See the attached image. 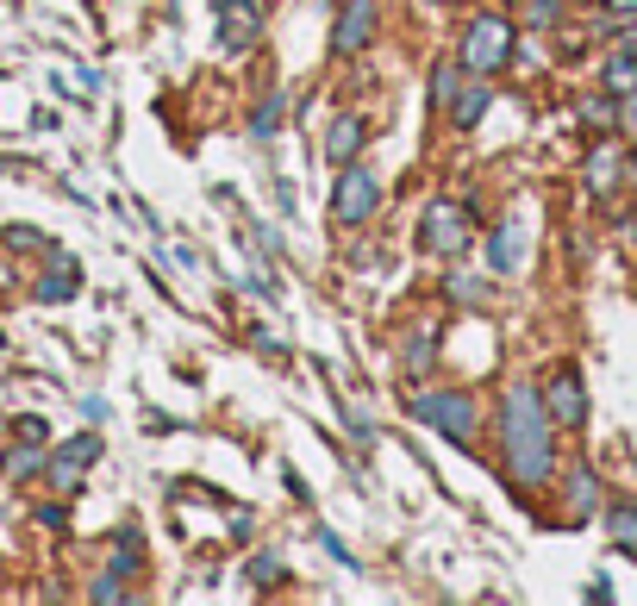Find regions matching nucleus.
Here are the masks:
<instances>
[{"instance_id":"obj_23","label":"nucleus","mask_w":637,"mask_h":606,"mask_svg":"<svg viewBox=\"0 0 637 606\" xmlns=\"http://www.w3.org/2000/svg\"><path fill=\"white\" fill-rule=\"evenodd\" d=\"M526 13H531V26H538V32H550V26H557V0H526Z\"/></svg>"},{"instance_id":"obj_29","label":"nucleus","mask_w":637,"mask_h":606,"mask_svg":"<svg viewBox=\"0 0 637 606\" xmlns=\"http://www.w3.org/2000/svg\"><path fill=\"white\" fill-rule=\"evenodd\" d=\"M144 431H157V438H163V431H176V419H169V413H144Z\"/></svg>"},{"instance_id":"obj_15","label":"nucleus","mask_w":637,"mask_h":606,"mask_svg":"<svg viewBox=\"0 0 637 606\" xmlns=\"http://www.w3.org/2000/svg\"><path fill=\"white\" fill-rule=\"evenodd\" d=\"M481 113H488V88H481V81H476V88H462V95H450V126L469 131Z\"/></svg>"},{"instance_id":"obj_31","label":"nucleus","mask_w":637,"mask_h":606,"mask_svg":"<svg viewBox=\"0 0 637 606\" xmlns=\"http://www.w3.org/2000/svg\"><path fill=\"white\" fill-rule=\"evenodd\" d=\"M625 225H631V244H637V219H625Z\"/></svg>"},{"instance_id":"obj_6","label":"nucleus","mask_w":637,"mask_h":606,"mask_svg":"<svg viewBox=\"0 0 637 606\" xmlns=\"http://www.w3.org/2000/svg\"><path fill=\"white\" fill-rule=\"evenodd\" d=\"M95 457H100V438H95V431H81V438L57 444V450L45 457V463H50V481H57L63 495H76V488H81V469L95 463Z\"/></svg>"},{"instance_id":"obj_13","label":"nucleus","mask_w":637,"mask_h":606,"mask_svg":"<svg viewBox=\"0 0 637 606\" xmlns=\"http://www.w3.org/2000/svg\"><path fill=\"white\" fill-rule=\"evenodd\" d=\"M363 138H369V126H363V119H351V113H344V119H332V131H325V157H332L337 169H344V163H356V150H363Z\"/></svg>"},{"instance_id":"obj_10","label":"nucleus","mask_w":637,"mask_h":606,"mask_svg":"<svg viewBox=\"0 0 637 606\" xmlns=\"http://www.w3.org/2000/svg\"><path fill=\"white\" fill-rule=\"evenodd\" d=\"M32 294H38L45 306H63V301H76V294H81V270L69 263L63 251H50V270L38 275V287H32Z\"/></svg>"},{"instance_id":"obj_4","label":"nucleus","mask_w":637,"mask_h":606,"mask_svg":"<svg viewBox=\"0 0 637 606\" xmlns=\"http://www.w3.org/2000/svg\"><path fill=\"white\" fill-rule=\"evenodd\" d=\"M375 207H382V188H375V176H369V169H356V163H344L337 194H332V219H337V225H363Z\"/></svg>"},{"instance_id":"obj_30","label":"nucleus","mask_w":637,"mask_h":606,"mask_svg":"<svg viewBox=\"0 0 637 606\" xmlns=\"http://www.w3.org/2000/svg\"><path fill=\"white\" fill-rule=\"evenodd\" d=\"M606 13H612V19H631V13H637V0H606Z\"/></svg>"},{"instance_id":"obj_16","label":"nucleus","mask_w":637,"mask_h":606,"mask_svg":"<svg viewBox=\"0 0 637 606\" xmlns=\"http://www.w3.org/2000/svg\"><path fill=\"white\" fill-rule=\"evenodd\" d=\"M431 325H419L413 332V344H406V351H400V363H406V375H431Z\"/></svg>"},{"instance_id":"obj_22","label":"nucleus","mask_w":637,"mask_h":606,"mask_svg":"<svg viewBox=\"0 0 637 606\" xmlns=\"http://www.w3.org/2000/svg\"><path fill=\"white\" fill-rule=\"evenodd\" d=\"M282 575H287V569H282L275 557H256V563H251V581H256V588H275Z\"/></svg>"},{"instance_id":"obj_27","label":"nucleus","mask_w":637,"mask_h":606,"mask_svg":"<svg viewBox=\"0 0 637 606\" xmlns=\"http://www.w3.org/2000/svg\"><path fill=\"white\" fill-rule=\"evenodd\" d=\"M457 63H444V69H438V81H431V95H438V100H450V95H457Z\"/></svg>"},{"instance_id":"obj_7","label":"nucleus","mask_w":637,"mask_h":606,"mask_svg":"<svg viewBox=\"0 0 637 606\" xmlns=\"http://www.w3.org/2000/svg\"><path fill=\"white\" fill-rule=\"evenodd\" d=\"M462 244H469V207H457V201H438V207L425 213V251L457 256Z\"/></svg>"},{"instance_id":"obj_21","label":"nucleus","mask_w":637,"mask_h":606,"mask_svg":"<svg viewBox=\"0 0 637 606\" xmlns=\"http://www.w3.org/2000/svg\"><path fill=\"white\" fill-rule=\"evenodd\" d=\"M0 238H7V251H50V244L38 238L32 225H7V232H0Z\"/></svg>"},{"instance_id":"obj_20","label":"nucleus","mask_w":637,"mask_h":606,"mask_svg":"<svg viewBox=\"0 0 637 606\" xmlns=\"http://www.w3.org/2000/svg\"><path fill=\"white\" fill-rule=\"evenodd\" d=\"M569 507L594 512V476H588V469H575V476H569Z\"/></svg>"},{"instance_id":"obj_5","label":"nucleus","mask_w":637,"mask_h":606,"mask_svg":"<svg viewBox=\"0 0 637 606\" xmlns=\"http://www.w3.org/2000/svg\"><path fill=\"white\" fill-rule=\"evenodd\" d=\"M543 413H550V426H581L588 419V388H581L575 369H557L543 382Z\"/></svg>"},{"instance_id":"obj_11","label":"nucleus","mask_w":637,"mask_h":606,"mask_svg":"<svg viewBox=\"0 0 637 606\" xmlns=\"http://www.w3.org/2000/svg\"><path fill=\"white\" fill-rule=\"evenodd\" d=\"M581 176H588L594 194H612V188H619V176H625V150H619V144H594Z\"/></svg>"},{"instance_id":"obj_28","label":"nucleus","mask_w":637,"mask_h":606,"mask_svg":"<svg viewBox=\"0 0 637 606\" xmlns=\"http://www.w3.org/2000/svg\"><path fill=\"white\" fill-rule=\"evenodd\" d=\"M38 526H50V531H63V526H69V507H45V512H38Z\"/></svg>"},{"instance_id":"obj_25","label":"nucleus","mask_w":637,"mask_h":606,"mask_svg":"<svg viewBox=\"0 0 637 606\" xmlns=\"http://www.w3.org/2000/svg\"><path fill=\"white\" fill-rule=\"evenodd\" d=\"M619 131L637 144V88H631V95H619Z\"/></svg>"},{"instance_id":"obj_32","label":"nucleus","mask_w":637,"mask_h":606,"mask_svg":"<svg viewBox=\"0 0 637 606\" xmlns=\"http://www.w3.org/2000/svg\"><path fill=\"white\" fill-rule=\"evenodd\" d=\"M0 431H7V426H0Z\"/></svg>"},{"instance_id":"obj_8","label":"nucleus","mask_w":637,"mask_h":606,"mask_svg":"<svg viewBox=\"0 0 637 606\" xmlns=\"http://www.w3.org/2000/svg\"><path fill=\"white\" fill-rule=\"evenodd\" d=\"M256 38H263V7L256 0H219V45L251 50Z\"/></svg>"},{"instance_id":"obj_1","label":"nucleus","mask_w":637,"mask_h":606,"mask_svg":"<svg viewBox=\"0 0 637 606\" xmlns=\"http://www.w3.org/2000/svg\"><path fill=\"white\" fill-rule=\"evenodd\" d=\"M500 444H507V469L519 488H538L557 469V444H550V413H543L538 388H507V413H500Z\"/></svg>"},{"instance_id":"obj_12","label":"nucleus","mask_w":637,"mask_h":606,"mask_svg":"<svg viewBox=\"0 0 637 606\" xmlns=\"http://www.w3.org/2000/svg\"><path fill=\"white\" fill-rule=\"evenodd\" d=\"M488 263H494V275H512V270H519V263H526V225H519V219L500 225L494 238H488Z\"/></svg>"},{"instance_id":"obj_2","label":"nucleus","mask_w":637,"mask_h":606,"mask_svg":"<svg viewBox=\"0 0 637 606\" xmlns=\"http://www.w3.org/2000/svg\"><path fill=\"white\" fill-rule=\"evenodd\" d=\"M413 419H419V426H431L438 438H450V444H469V438H476V400L462 394V388H457V394H450V388H444V394H419Z\"/></svg>"},{"instance_id":"obj_17","label":"nucleus","mask_w":637,"mask_h":606,"mask_svg":"<svg viewBox=\"0 0 637 606\" xmlns=\"http://www.w3.org/2000/svg\"><path fill=\"white\" fill-rule=\"evenodd\" d=\"M612 544H619L625 557H637V507H612Z\"/></svg>"},{"instance_id":"obj_19","label":"nucleus","mask_w":637,"mask_h":606,"mask_svg":"<svg viewBox=\"0 0 637 606\" xmlns=\"http://www.w3.org/2000/svg\"><path fill=\"white\" fill-rule=\"evenodd\" d=\"M581 119H588V131H612L619 126V107L612 100H581Z\"/></svg>"},{"instance_id":"obj_14","label":"nucleus","mask_w":637,"mask_h":606,"mask_svg":"<svg viewBox=\"0 0 637 606\" xmlns=\"http://www.w3.org/2000/svg\"><path fill=\"white\" fill-rule=\"evenodd\" d=\"M600 81H606V95H631V88H637V38H625V45L606 57Z\"/></svg>"},{"instance_id":"obj_9","label":"nucleus","mask_w":637,"mask_h":606,"mask_svg":"<svg viewBox=\"0 0 637 606\" xmlns=\"http://www.w3.org/2000/svg\"><path fill=\"white\" fill-rule=\"evenodd\" d=\"M375 38V0H351L344 13H337V32H332V50L337 57H356V50Z\"/></svg>"},{"instance_id":"obj_3","label":"nucleus","mask_w":637,"mask_h":606,"mask_svg":"<svg viewBox=\"0 0 637 606\" xmlns=\"http://www.w3.org/2000/svg\"><path fill=\"white\" fill-rule=\"evenodd\" d=\"M512 57V19L500 13H481L469 32H462V63L476 69V76H494L500 63Z\"/></svg>"},{"instance_id":"obj_26","label":"nucleus","mask_w":637,"mask_h":606,"mask_svg":"<svg viewBox=\"0 0 637 606\" xmlns=\"http://www.w3.org/2000/svg\"><path fill=\"white\" fill-rule=\"evenodd\" d=\"M13 431H19V438H26V444H45V419H38V413H26V419H13Z\"/></svg>"},{"instance_id":"obj_24","label":"nucleus","mask_w":637,"mask_h":606,"mask_svg":"<svg viewBox=\"0 0 637 606\" xmlns=\"http://www.w3.org/2000/svg\"><path fill=\"white\" fill-rule=\"evenodd\" d=\"M38 463H45L38 450H7V463H0V469H7V476H32Z\"/></svg>"},{"instance_id":"obj_18","label":"nucleus","mask_w":637,"mask_h":606,"mask_svg":"<svg viewBox=\"0 0 637 606\" xmlns=\"http://www.w3.org/2000/svg\"><path fill=\"white\" fill-rule=\"evenodd\" d=\"M275 119H282V95H263V107L251 113V138H275Z\"/></svg>"}]
</instances>
